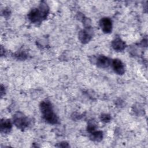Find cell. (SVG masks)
Wrapping results in <instances>:
<instances>
[{"label":"cell","instance_id":"obj_1","mask_svg":"<svg viewBox=\"0 0 148 148\" xmlns=\"http://www.w3.org/2000/svg\"><path fill=\"white\" fill-rule=\"evenodd\" d=\"M49 12V8L45 2H41L38 8L32 9L28 14V18L34 24L40 23L41 21L46 18Z\"/></svg>","mask_w":148,"mask_h":148},{"label":"cell","instance_id":"obj_2","mask_svg":"<svg viewBox=\"0 0 148 148\" xmlns=\"http://www.w3.org/2000/svg\"><path fill=\"white\" fill-rule=\"evenodd\" d=\"M39 107L43 117L46 121L51 124H56L58 123V117L54 112L52 105L50 101H42L40 103Z\"/></svg>","mask_w":148,"mask_h":148},{"label":"cell","instance_id":"obj_3","mask_svg":"<svg viewBox=\"0 0 148 148\" xmlns=\"http://www.w3.org/2000/svg\"><path fill=\"white\" fill-rule=\"evenodd\" d=\"M13 123L14 125L21 130H24L29 125V120L22 113L18 112L13 116Z\"/></svg>","mask_w":148,"mask_h":148},{"label":"cell","instance_id":"obj_4","mask_svg":"<svg viewBox=\"0 0 148 148\" xmlns=\"http://www.w3.org/2000/svg\"><path fill=\"white\" fill-rule=\"evenodd\" d=\"M93 31L90 27H86L85 29L82 30L79 34V39L83 43H88L92 38Z\"/></svg>","mask_w":148,"mask_h":148},{"label":"cell","instance_id":"obj_5","mask_svg":"<svg viewBox=\"0 0 148 148\" xmlns=\"http://www.w3.org/2000/svg\"><path fill=\"white\" fill-rule=\"evenodd\" d=\"M99 25L102 31L105 34H109L112 31V22L109 18H101L99 21Z\"/></svg>","mask_w":148,"mask_h":148},{"label":"cell","instance_id":"obj_6","mask_svg":"<svg viewBox=\"0 0 148 148\" xmlns=\"http://www.w3.org/2000/svg\"><path fill=\"white\" fill-rule=\"evenodd\" d=\"M112 68L115 73L121 75L125 72V67L124 64L119 59H114L111 62Z\"/></svg>","mask_w":148,"mask_h":148},{"label":"cell","instance_id":"obj_7","mask_svg":"<svg viewBox=\"0 0 148 148\" xmlns=\"http://www.w3.org/2000/svg\"><path fill=\"white\" fill-rule=\"evenodd\" d=\"M111 60L108 57L105 56H100L97 58V65L101 68H105L108 67L111 65Z\"/></svg>","mask_w":148,"mask_h":148},{"label":"cell","instance_id":"obj_8","mask_svg":"<svg viewBox=\"0 0 148 148\" xmlns=\"http://www.w3.org/2000/svg\"><path fill=\"white\" fill-rule=\"evenodd\" d=\"M112 46L114 50L117 51H121L125 49L126 45L125 43L120 38H117L112 41Z\"/></svg>","mask_w":148,"mask_h":148},{"label":"cell","instance_id":"obj_9","mask_svg":"<svg viewBox=\"0 0 148 148\" xmlns=\"http://www.w3.org/2000/svg\"><path fill=\"white\" fill-rule=\"evenodd\" d=\"M12 128V124L10 120H2L1 121V131L4 134L10 132Z\"/></svg>","mask_w":148,"mask_h":148},{"label":"cell","instance_id":"obj_10","mask_svg":"<svg viewBox=\"0 0 148 148\" xmlns=\"http://www.w3.org/2000/svg\"><path fill=\"white\" fill-rule=\"evenodd\" d=\"M90 138L91 140L95 142H99L102 139L103 132L101 131H95V132L90 134Z\"/></svg>","mask_w":148,"mask_h":148},{"label":"cell","instance_id":"obj_11","mask_svg":"<svg viewBox=\"0 0 148 148\" xmlns=\"http://www.w3.org/2000/svg\"><path fill=\"white\" fill-rule=\"evenodd\" d=\"M97 127H96V124L93 121H90L88 123V125H87V131L90 133L91 134L94 132H95L96 130Z\"/></svg>","mask_w":148,"mask_h":148},{"label":"cell","instance_id":"obj_12","mask_svg":"<svg viewBox=\"0 0 148 148\" xmlns=\"http://www.w3.org/2000/svg\"><path fill=\"white\" fill-rule=\"evenodd\" d=\"M100 119L102 122L104 123H108L109 121H110V119H111V117L109 114H102L101 117H100Z\"/></svg>","mask_w":148,"mask_h":148},{"label":"cell","instance_id":"obj_13","mask_svg":"<svg viewBox=\"0 0 148 148\" xmlns=\"http://www.w3.org/2000/svg\"><path fill=\"white\" fill-rule=\"evenodd\" d=\"M16 57L18 59L24 60L26 58V54L23 52H21V53H18L17 54H16Z\"/></svg>","mask_w":148,"mask_h":148},{"label":"cell","instance_id":"obj_14","mask_svg":"<svg viewBox=\"0 0 148 148\" xmlns=\"http://www.w3.org/2000/svg\"><path fill=\"white\" fill-rule=\"evenodd\" d=\"M58 147H69V146L68 145V143L65 142H62L59 143L58 146H57Z\"/></svg>","mask_w":148,"mask_h":148},{"label":"cell","instance_id":"obj_15","mask_svg":"<svg viewBox=\"0 0 148 148\" xmlns=\"http://www.w3.org/2000/svg\"><path fill=\"white\" fill-rule=\"evenodd\" d=\"M3 86H1V96H2L3 93H4L5 91V90H3Z\"/></svg>","mask_w":148,"mask_h":148}]
</instances>
